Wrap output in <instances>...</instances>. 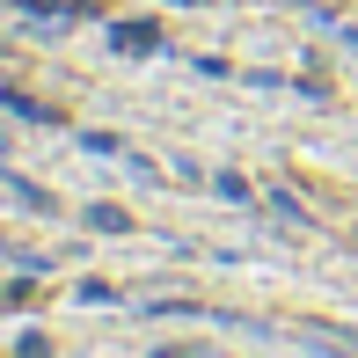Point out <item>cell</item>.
<instances>
[{
    "instance_id": "3957f363",
    "label": "cell",
    "mask_w": 358,
    "mask_h": 358,
    "mask_svg": "<svg viewBox=\"0 0 358 358\" xmlns=\"http://www.w3.org/2000/svg\"><path fill=\"white\" fill-rule=\"evenodd\" d=\"M88 227H95V234H124L132 213H124V205H88Z\"/></svg>"
},
{
    "instance_id": "7a4b0ae2",
    "label": "cell",
    "mask_w": 358,
    "mask_h": 358,
    "mask_svg": "<svg viewBox=\"0 0 358 358\" xmlns=\"http://www.w3.org/2000/svg\"><path fill=\"white\" fill-rule=\"evenodd\" d=\"M110 44H117V52H161V37H154L146 22H117V29H110Z\"/></svg>"
},
{
    "instance_id": "6da1fadb",
    "label": "cell",
    "mask_w": 358,
    "mask_h": 358,
    "mask_svg": "<svg viewBox=\"0 0 358 358\" xmlns=\"http://www.w3.org/2000/svg\"><path fill=\"white\" fill-rule=\"evenodd\" d=\"M0 190H8V198H15V205H22V213H59V205H52V198H44V190H37V183H29V176H15V169H0Z\"/></svg>"
},
{
    "instance_id": "277c9868",
    "label": "cell",
    "mask_w": 358,
    "mask_h": 358,
    "mask_svg": "<svg viewBox=\"0 0 358 358\" xmlns=\"http://www.w3.org/2000/svg\"><path fill=\"white\" fill-rule=\"evenodd\" d=\"M220 198H234V205H249V198H256V190H249V183H241V176H234V169H227V176H220Z\"/></svg>"
}]
</instances>
